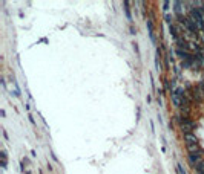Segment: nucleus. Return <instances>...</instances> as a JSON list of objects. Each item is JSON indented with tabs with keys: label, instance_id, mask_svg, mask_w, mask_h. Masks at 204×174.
Instances as JSON below:
<instances>
[{
	"label": "nucleus",
	"instance_id": "nucleus-11",
	"mask_svg": "<svg viewBox=\"0 0 204 174\" xmlns=\"http://www.w3.org/2000/svg\"><path fill=\"white\" fill-rule=\"evenodd\" d=\"M169 5H170L169 2H164V3H163V6H164L163 9H164V11H167V9H169Z\"/></svg>",
	"mask_w": 204,
	"mask_h": 174
},
{
	"label": "nucleus",
	"instance_id": "nucleus-3",
	"mask_svg": "<svg viewBox=\"0 0 204 174\" xmlns=\"http://www.w3.org/2000/svg\"><path fill=\"white\" fill-rule=\"evenodd\" d=\"M184 3L183 2H173V9H175V12H176V16H181V11H183V6Z\"/></svg>",
	"mask_w": 204,
	"mask_h": 174
},
{
	"label": "nucleus",
	"instance_id": "nucleus-8",
	"mask_svg": "<svg viewBox=\"0 0 204 174\" xmlns=\"http://www.w3.org/2000/svg\"><path fill=\"white\" fill-rule=\"evenodd\" d=\"M176 171H178V174H186V171H184V168L180 165V164H178L176 165Z\"/></svg>",
	"mask_w": 204,
	"mask_h": 174
},
{
	"label": "nucleus",
	"instance_id": "nucleus-10",
	"mask_svg": "<svg viewBox=\"0 0 204 174\" xmlns=\"http://www.w3.org/2000/svg\"><path fill=\"white\" fill-rule=\"evenodd\" d=\"M164 19H166V21H167L169 24L172 23V16H169V14H166V16H164Z\"/></svg>",
	"mask_w": 204,
	"mask_h": 174
},
{
	"label": "nucleus",
	"instance_id": "nucleus-6",
	"mask_svg": "<svg viewBox=\"0 0 204 174\" xmlns=\"http://www.w3.org/2000/svg\"><path fill=\"white\" fill-rule=\"evenodd\" d=\"M124 12L129 20H132V16H131V9H129V2H124Z\"/></svg>",
	"mask_w": 204,
	"mask_h": 174
},
{
	"label": "nucleus",
	"instance_id": "nucleus-7",
	"mask_svg": "<svg viewBox=\"0 0 204 174\" xmlns=\"http://www.w3.org/2000/svg\"><path fill=\"white\" fill-rule=\"evenodd\" d=\"M195 168H197V171H198L200 174H204V160H203V162H200Z\"/></svg>",
	"mask_w": 204,
	"mask_h": 174
},
{
	"label": "nucleus",
	"instance_id": "nucleus-9",
	"mask_svg": "<svg viewBox=\"0 0 204 174\" xmlns=\"http://www.w3.org/2000/svg\"><path fill=\"white\" fill-rule=\"evenodd\" d=\"M198 89L201 90V93H203V96H204V81H201V83H200V86H198Z\"/></svg>",
	"mask_w": 204,
	"mask_h": 174
},
{
	"label": "nucleus",
	"instance_id": "nucleus-1",
	"mask_svg": "<svg viewBox=\"0 0 204 174\" xmlns=\"http://www.w3.org/2000/svg\"><path fill=\"white\" fill-rule=\"evenodd\" d=\"M172 102L175 107H180L181 109V105H183V99H184V93H183V89H176L175 92H172Z\"/></svg>",
	"mask_w": 204,
	"mask_h": 174
},
{
	"label": "nucleus",
	"instance_id": "nucleus-2",
	"mask_svg": "<svg viewBox=\"0 0 204 174\" xmlns=\"http://www.w3.org/2000/svg\"><path fill=\"white\" fill-rule=\"evenodd\" d=\"M184 141L187 145H192V144H198V138L195 135H192V133H186L184 135Z\"/></svg>",
	"mask_w": 204,
	"mask_h": 174
},
{
	"label": "nucleus",
	"instance_id": "nucleus-4",
	"mask_svg": "<svg viewBox=\"0 0 204 174\" xmlns=\"http://www.w3.org/2000/svg\"><path fill=\"white\" fill-rule=\"evenodd\" d=\"M147 28H149V35H150V38L155 41V35H154V24H152V20H147Z\"/></svg>",
	"mask_w": 204,
	"mask_h": 174
},
{
	"label": "nucleus",
	"instance_id": "nucleus-5",
	"mask_svg": "<svg viewBox=\"0 0 204 174\" xmlns=\"http://www.w3.org/2000/svg\"><path fill=\"white\" fill-rule=\"evenodd\" d=\"M170 34H172V37H173L175 40L180 38V35H178V31H176V26H175V24H170Z\"/></svg>",
	"mask_w": 204,
	"mask_h": 174
}]
</instances>
